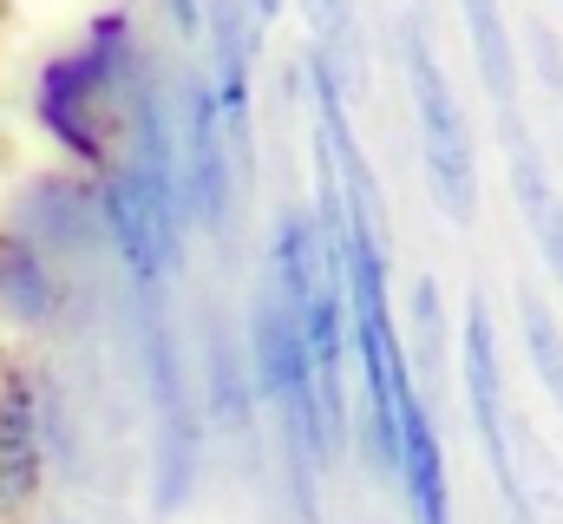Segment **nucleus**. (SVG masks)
<instances>
[{
    "instance_id": "f257e3e1",
    "label": "nucleus",
    "mask_w": 563,
    "mask_h": 524,
    "mask_svg": "<svg viewBox=\"0 0 563 524\" xmlns=\"http://www.w3.org/2000/svg\"><path fill=\"white\" fill-rule=\"evenodd\" d=\"M106 217H112V237H119V250H125V262H132V275H139L144 288H157V282L177 269V243H184L170 138H164V119H157V112H144L139 157L112 177Z\"/></svg>"
},
{
    "instance_id": "f8f14e48",
    "label": "nucleus",
    "mask_w": 563,
    "mask_h": 524,
    "mask_svg": "<svg viewBox=\"0 0 563 524\" xmlns=\"http://www.w3.org/2000/svg\"><path fill=\"white\" fill-rule=\"evenodd\" d=\"M321 33H328V66H341V79H361V40H354V7L347 0H314Z\"/></svg>"
},
{
    "instance_id": "1a4fd4ad",
    "label": "nucleus",
    "mask_w": 563,
    "mask_h": 524,
    "mask_svg": "<svg viewBox=\"0 0 563 524\" xmlns=\"http://www.w3.org/2000/svg\"><path fill=\"white\" fill-rule=\"evenodd\" d=\"M459 13H465V33H472V53H478L485 86H492L498 106L511 112V106H518V59H511V33H505L498 0H459Z\"/></svg>"
},
{
    "instance_id": "39448f33",
    "label": "nucleus",
    "mask_w": 563,
    "mask_h": 524,
    "mask_svg": "<svg viewBox=\"0 0 563 524\" xmlns=\"http://www.w3.org/2000/svg\"><path fill=\"white\" fill-rule=\"evenodd\" d=\"M210 33H217V125H230V144H236V164L250 177V59H256V20L243 0H217L210 13Z\"/></svg>"
},
{
    "instance_id": "0eeeda50",
    "label": "nucleus",
    "mask_w": 563,
    "mask_h": 524,
    "mask_svg": "<svg viewBox=\"0 0 563 524\" xmlns=\"http://www.w3.org/2000/svg\"><path fill=\"white\" fill-rule=\"evenodd\" d=\"M505 138H511V190H518V210H525L538 250L551 262V275L563 282V204H558V190H551V177H544V164H538V151H531V138H525V125H518V112H505Z\"/></svg>"
},
{
    "instance_id": "ddd939ff",
    "label": "nucleus",
    "mask_w": 563,
    "mask_h": 524,
    "mask_svg": "<svg viewBox=\"0 0 563 524\" xmlns=\"http://www.w3.org/2000/svg\"><path fill=\"white\" fill-rule=\"evenodd\" d=\"M413 335H420V368L432 374L439 368V288L432 282L413 288Z\"/></svg>"
},
{
    "instance_id": "9b49d317",
    "label": "nucleus",
    "mask_w": 563,
    "mask_h": 524,
    "mask_svg": "<svg viewBox=\"0 0 563 524\" xmlns=\"http://www.w3.org/2000/svg\"><path fill=\"white\" fill-rule=\"evenodd\" d=\"M0 302H7V308H20L26 321H40V315H46V302H53V295H46V275H40V262H33V256H13V250H7V256H0Z\"/></svg>"
},
{
    "instance_id": "6e6552de",
    "label": "nucleus",
    "mask_w": 563,
    "mask_h": 524,
    "mask_svg": "<svg viewBox=\"0 0 563 524\" xmlns=\"http://www.w3.org/2000/svg\"><path fill=\"white\" fill-rule=\"evenodd\" d=\"M40 479V419L26 387L0 393V505H20Z\"/></svg>"
},
{
    "instance_id": "2eb2a0df",
    "label": "nucleus",
    "mask_w": 563,
    "mask_h": 524,
    "mask_svg": "<svg viewBox=\"0 0 563 524\" xmlns=\"http://www.w3.org/2000/svg\"><path fill=\"white\" fill-rule=\"evenodd\" d=\"M518 524H525V518H518Z\"/></svg>"
},
{
    "instance_id": "423d86ee",
    "label": "nucleus",
    "mask_w": 563,
    "mask_h": 524,
    "mask_svg": "<svg viewBox=\"0 0 563 524\" xmlns=\"http://www.w3.org/2000/svg\"><path fill=\"white\" fill-rule=\"evenodd\" d=\"M413 499L420 524H452V499H445V459H439V433L426 419L420 393L400 406V472H394Z\"/></svg>"
},
{
    "instance_id": "20e7f679",
    "label": "nucleus",
    "mask_w": 563,
    "mask_h": 524,
    "mask_svg": "<svg viewBox=\"0 0 563 524\" xmlns=\"http://www.w3.org/2000/svg\"><path fill=\"white\" fill-rule=\"evenodd\" d=\"M465 400H472V426L485 439V459L505 485V499L518 505L525 518V492H518V472H511V439H505V381H498V341H492V315H485V295L472 302L465 315Z\"/></svg>"
},
{
    "instance_id": "9d476101",
    "label": "nucleus",
    "mask_w": 563,
    "mask_h": 524,
    "mask_svg": "<svg viewBox=\"0 0 563 524\" xmlns=\"http://www.w3.org/2000/svg\"><path fill=\"white\" fill-rule=\"evenodd\" d=\"M525 341H531V361H538V381L551 387V400L563 406V328L551 321V308L525 288Z\"/></svg>"
},
{
    "instance_id": "7ed1b4c3",
    "label": "nucleus",
    "mask_w": 563,
    "mask_h": 524,
    "mask_svg": "<svg viewBox=\"0 0 563 524\" xmlns=\"http://www.w3.org/2000/svg\"><path fill=\"white\" fill-rule=\"evenodd\" d=\"M170 171H177V197H190L203 230H223L230 217V151L217 125V99L203 79L177 86V144H170Z\"/></svg>"
},
{
    "instance_id": "f03ea898",
    "label": "nucleus",
    "mask_w": 563,
    "mask_h": 524,
    "mask_svg": "<svg viewBox=\"0 0 563 524\" xmlns=\"http://www.w3.org/2000/svg\"><path fill=\"white\" fill-rule=\"evenodd\" d=\"M407 86H413V112H420V144H426V177L432 197L452 223H472L478 210V157H472V131L452 106V86L420 40V26H407Z\"/></svg>"
},
{
    "instance_id": "4468645a",
    "label": "nucleus",
    "mask_w": 563,
    "mask_h": 524,
    "mask_svg": "<svg viewBox=\"0 0 563 524\" xmlns=\"http://www.w3.org/2000/svg\"><path fill=\"white\" fill-rule=\"evenodd\" d=\"M243 7H250V20H256V26H269V20L282 13V0H243Z\"/></svg>"
}]
</instances>
